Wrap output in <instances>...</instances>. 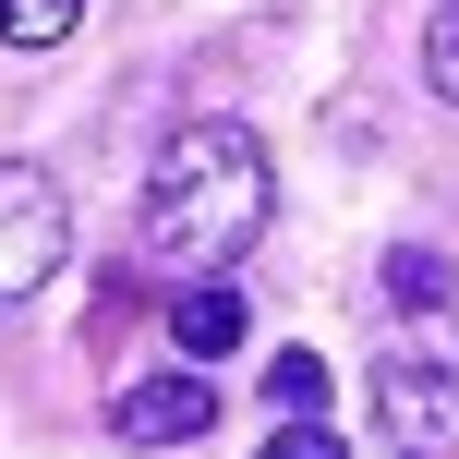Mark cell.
Instances as JSON below:
<instances>
[{"instance_id":"1","label":"cell","mask_w":459,"mask_h":459,"mask_svg":"<svg viewBox=\"0 0 459 459\" xmlns=\"http://www.w3.org/2000/svg\"><path fill=\"white\" fill-rule=\"evenodd\" d=\"M266 218H278L266 145H254L242 121H182V134L158 145V169H145L134 242H145V266H169V278H230L266 242Z\"/></svg>"},{"instance_id":"2","label":"cell","mask_w":459,"mask_h":459,"mask_svg":"<svg viewBox=\"0 0 459 459\" xmlns=\"http://www.w3.org/2000/svg\"><path fill=\"white\" fill-rule=\"evenodd\" d=\"M375 436L387 459H459V315H411L375 351Z\"/></svg>"},{"instance_id":"3","label":"cell","mask_w":459,"mask_h":459,"mask_svg":"<svg viewBox=\"0 0 459 459\" xmlns=\"http://www.w3.org/2000/svg\"><path fill=\"white\" fill-rule=\"evenodd\" d=\"M61 254H73V206H61V182H48L37 158H0V302L48 290V278H61Z\"/></svg>"},{"instance_id":"4","label":"cell","mask_w":459,"mask_h":459,"mask_svg":"<svg viewBox=\"0 0 459 459\" xmlns=\"http://www.w3.org/2000/svg\"><path fill=\"white\" fill-rule=\"evenodd\" d=\"M109 436H121V447H194V436H218V387H206V363H169V375H145V387H121Z\"/></svg>"},{"instance_id":"5","label":"cell","mask_w":459,"mask_h":459,"mask_svg":"<svg viewBox=\"0 0 459 459\" xmlns=\"http://www.w3.org/2000/svg\"><path fill=\"white\" fill-rule=\"evenodd\" d=\"M169 351H182V363H230V351H242V290H230V278H194V290L169 302Z\"/></svg>"},{"instance_id":"6","label":"cell","mask_w":459,"mask_h":459,"mask_svg":"<svg viewBox=\"0 0 459 459\" xmlns=\"http://www.w3.org/2000/svg\"><path fill=\"white\" fill-rule=\"evenodd\" d=\"M85 24V0H0V48H61Z\"/></svg>"},{"instance_id":"7","label":"cell","mask_w":459,"mask_h":459,"mask_svg":"<svg viewBox=\"0 0 459 459\" xmlns=\"http://www.w3.org/2000/svg\"><path fill=\"white\" fill-rule=\"evenodd\" d=\"M266 411H326V363H315V351H278V363H266Z\"/></svg>"},{"instance_id":"8","label":"cell","mask_w":459,"mask_h":459,"mask_svg":"<svg viewBox=\"0 0 459 459\" xmlns=\"http://www.w3.org/2000/svg\"><path fill=\"white\" fill-rule=\"evenodd\" d=\"M387 290L411 302V315H436V302H447V254H436V242H399V254H387Z\"/></svg>"},{"instance_id":"9","label":"cell","mask_w":459,"mask_h":459,"mask_svg":"<svg viewBox=\"0 0 459 459\" xmlns=\"http://www.w3.org/2000/svg\"><path fill=\"white\" fill-rule=\"evenodd\" d=\"M423 85L459 109V0H436V24H423Z\"/></svg>"},{"instance_id":"10","label":"cell","mask_w":459,"mask_h":459,"mask_svg":"<svg viewBox=\"0 0 459 459\" xmlns=\"http://www.w3.org/2000/svg\"><path fill=\"white\" fill-rule=\"evenodd\" d=\"M266 459H351V436H339L326 411H302L290 436H266Z\"/></svg>"}]
</instances>
